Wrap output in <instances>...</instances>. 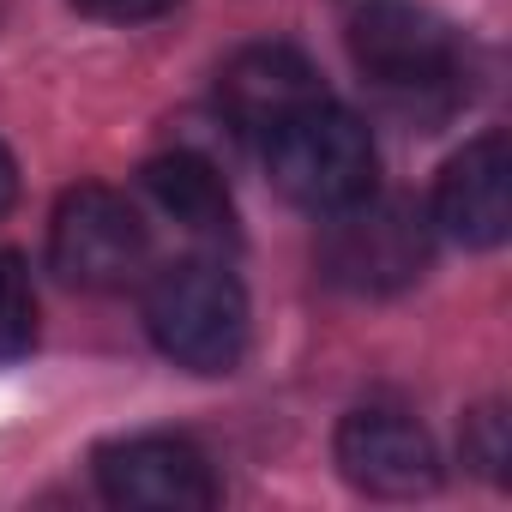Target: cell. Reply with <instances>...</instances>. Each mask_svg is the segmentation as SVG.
I'll list each match as a JSON object with an SVG mask.
<instances>
[{
  "instance_id": "1",
  "label": "cell",
  "mask_w": 512,
  "mask_h": 512,
  "mask_svg": "<svg viewBox=\"0 0 512 512\" xmlns=\"http://www.w3.org/2000/svg\"><path fill=\"white\" fill-rule=\"evenodd\" d=\"M145 326L157 350L193 374H229L247 356V296L223 266L181 260L145 290Z\"/></svg>"
},
{
  "instance_id": "2",
  "label": "cell",
  "mask_w": 512,
  "mask_h": 512,
  "mask_svg": "<svg viewBox=\"0 0 512 512\" xmlns=\"http://www.w3.org/2000/svg\"><path fill=\"white\" fill-rule=\"evenodd\" d=\"M266 169L290 205L344 211L362 193H374V139L350 109L314 103L290 115L278 133H266Z\"/></svg>"
},
{
  "instance_id": "3",
  "label": "cell",
  "mask_w": 512,
  "mask_h": 512,
  "mask_svg": "<svg viewBox=\"0 0 512 512\" xmlns=\"http://www.w3.org/2000/svg\"><path fill=\"white\" fill-rule=\"evenodd\" d=\"M326 241H320V272L338 290L356 296H386L422 278L428 266V223L410 199H374L362 193L344 211H326Z\"/></svg>"
},
{
  "instance_id": "4",
  "label": "cell",
  "mask_w": 512,
  "mask_h": 512,
  "mask_svg": "<svg viewBox=\"0 0 512 512\" xmlns=\"http://www.w3.org/2000/svg\"><path fill=\"white\" fill-rule=\"evenodd\" d=\"M49 260L73 290H127L151 260V235L115 187L85 181V187H67L55 205Z\"/></svg>"
},
{
  "instance_id": "5",
  "label": "cell",
  "mask_w": 512,
  "mask_h": 512,
  "mask_svg": "<svg viewBox=\"0 0 512 512\" xmlns=\"http://www.w3.org/2000/svg\"><path fill=\"white\" fill-rule=\"evenodd\" d=\"M356 67L386 91H440L458 79V37L416 0H368L350 19Z\"/></svg>"
},
{
  "instance_id": "6",
  "label": "cell",
  "mask_w": 512,
  "mask_h": 512,
  "mask_svg": "<svg viewBox=\"0 0 512 512\" xmlns=\"http://www.w3.org/2000/svg\"><path fill=\"white\" fill-rule=\"evenodd\" d=\"M103 500L127 512H205L217 506V476L205 452L181 434H133L97 452Z\"/></svg>"
},
{
  "instance_id": "7",
  "label": "cell",
  "mask_w": 512,
  "mask_h": 512,
  "mask_svg": "<svg viewBox=\"0 0 512 512\" xmlns=\"http://www.w3.org/2000/svg\"><path fill=\"white\" fill-rule=\"evenodd\" d=\"M338 464L374 500H416L440 488L434 440L398 410H350L338 428Z\"/></svg>"
},
{
  "instance_id": "8",
  "label": "cell",
  "mask_w": 512,
  "mask_h": 512,
  "mask_svg": "<svg viewBox=\"0 0 512 512\" xmlns=\"http://www.w3.org/2000/svg\"><path fill=\"white\" fill-rule=\"evenodd\" d=\"M434 217L464 247L506 241V229H512V139L506 133H482L446 163V175L434 187Z\"/></svg>"
},
{
  "instance_id": "9",
  "label": "cell",
  "mask_w": 512,
  "mask_h": 512,
  "mask_svg": "<svg viewBox=\"0 0 512 512\" xmlns=\"http://www.w3.org/2000/svg\"><path fill=\"white\" fill-rule=\"evenodd\" d=\"M314 103H326L320 73H314L308 55H296L284 43H253V49H241L223 67V109H229V121L247 127V133H260V139L278 133L290 115H302Z\"/></svg>"
},
{
  "instance_id": "10",
  "label": "cell",
  "mask_w": 512,
  "mask_h": 512,
  "mask_svg": "<svg viewBox=\"0 0 512 512\" xmlns=\"http://www.w3.org/2000/svg\"><path fill=\"white\" fill-rule=\"evenodd\" d=\"M145 187L151 199L193 235H235V205H229V187L223 175L193 157V151H169V157H151L145 163Z\"/></svg>"
},
{
  "instance_id": "11",
  "label": "cell",
  "mask_w": 512,
  "mask_h": 512,
  "mask_svg": "<svg viewBox=\"0 0 512 512\" xmlns=\"http://www.w3.org/2000/svg\"><path fill=\"white\" fill-rule=\"evenodd\" d=\"M37 338V290L19 253H0V362L25 356Z\"/></svg>"
},
{
  "instance_id": "12",
  "label": "cell",
  "mask_w": 512,
  "mask_h": 512,
  "mask_svg": "<svg viewBox=\"0 0 512 512\" xmlns=\"http://www.w3.org/2000/svg\"><path fill=\"white\" fill-rule=\"evenodd\" d=\"M464 464H476L482 476H506V464H512V440H506V416H500V404H482V410H470L464 416Z\"/></svg>"
},
{
  "instance_id": "13",
  "label": "cell",
  "mask_w": 512,
  "mask_h": 512,
  "mask_svg": "<svg viewBox=\"0 0 512 512\" xmlns=\"http://www.w3.org/2000/svg\"><path fill=\"white\" fill-rule=\"evenodd\" d=\"M79 7L91 13V19H115V25H139V19H157V13H169L175 0H79Z\"/></svg>"
},
{
  "instance_id": "14",
  "label": "cell",
  "mask_w": 512,
  "mask_h": 512,
  "mask_svg": "<svg viewBox=\"0 0 512 512\" xmlns=\"http://www.w3.org/2000/svg\"><path fill=\"white\" fill-rule=\"evenodd\" d=\"M13 199H19V163H13L7 145H0V217L13 211Z\"/></svg>"
}]
</instances>
